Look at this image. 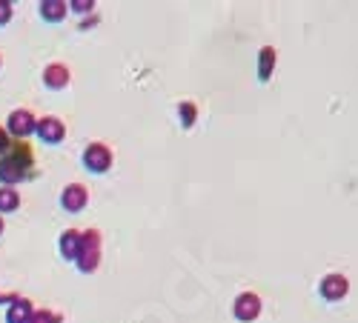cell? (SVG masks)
I'll return each instance as SVG.
<instances>
[{
	"mask_svg": "<svg viewBox=\"0 0 358 323\" xmlns=\"http://www.w3.org/2000/svg\"><path fill=\"white\" fill-rule=\"evenodd\" d=\"M32 166H35V149H32V143L12 140L9 152L0 157V181H3V186L21 183V181H26V177L35 175Z\"/></svg>",
	"mask_w": 358,
	"mask_h": 323,
	"instance_id": "1",
	"label": "cell"
},
{
	"mask_svg": "<svg viewBox=\"0 0 358 323\" xmlns=\"http://www.w3.org/2000/svg\"><path fill=\"white\" fill-rule=\"evenodd\" d=\"M101 246H104V237L97 229H86L80 232V249L75 257V266L80 274H92L97 266H101Z\"/></svg>",
	"mask_w": 358,
	"mask_h": 323,
	"instance_id": "2",
	"label": "cell"
},
{
	"mask_svg": "<svg viewBox=\"0 0 358 323\" xmlns=\"http://www.w3.org/2000/svg\"><path fill=\"white\" fill-rule=\"evenodd\" d=\"M112 164H115V155H112V149L106 146V143L95 140L84 149V166L92 175H106L112 169Z\"/></svg>",
	"mask_w": 358,
	"mask_h": 323,
	"instance_id": "3",
	"label": "cell"
},
{
	"mask_svg": "<svg viewBox=\"0 0 358 323\" xmlns=\"http://www.w3.org/2000/svg\"><path fill=\"white\" fill-rule=\"evenodd\" d=\"M35 126H38V118L29 109H14V112H9V120L3 129L9 132L12 140H26L29 135H35Z\"/></svg>",
	"mask_w": 358,
	"mask_h": 323,
	"instance_id": "4",
	"label": "cell"
},
{
	"mask_svg": "<svg viewBox=\"0 0 358 323\" xmlns=\"http://www.w3.org/2000/svg\"><path fill=\"white\" fill-rule=\"evenodd\" d=\"M318 295H321L324 300H330V303L344 300V298L350 295V281H347V274H341V272L324 274L321 283H318Z\"/></svg>",
	"mask_w": 358,
	"mask_h": 323,
	"instance_id": "5",
	"label": "cell"
},
{
	"mask_svg": "<svg viewBox=\"0 0 358 323\" xmlns=\"http://www.w3.org/2000/svg\"><path fill=\"white\" fill-rule=\"evenodd\" d=\"M261 309H264V303L255 292H241L232 303V315L241 323H255L258 318H261Z\"/></svg>",
	"mask_w": 358,
	"mask_h": 323,
	"instance_id": "6",
	"label": "cell"
},
{
	"mask_svg": "<svg viewBox=\"0 0 358 323\" xmlns=\"http://www.w3.org/2000/svg\"><path fill=\"white\" fill-rule=\"evenodd\" d=\"M35 135L46 143V146H58V143L67 140V123H63L60 118H55V115H46V118L38 120Z\"/></svg>",
	"mask_w": 358,
	"mask_h": 323,
	"instance_id": "7",
	"label": "cell"
},
{
	"mask_svg": "<svg viewBox=\"0 0 358 323\" xmlns=\"http://www.w3.org/2000/svg\"><path fill=\"white\" fill-rule=\"evenodd\" d=\"M89 203V189L84 183H69V186H63L60 192V206L67 209V212H80V209H86Z\"/></svg>",
	"mask_w": 358,
	"mask_h": 323,
	"instance_id": "8",
	"label": "cell"
},
{
	"mask_svg": "<svg viewBox=\"0 0 358 323\" xmlns=\"http://www.w3.org/2000/svg\"><path fill=\"white\" fill-rule=\"evenodd\" d=\"M69 80H72V72H69L67 63H49V66L43 69V86L52 89V92L67 89Z\"/></svg>",
	"mask_w": 358,
	"mask_h": 323,
	"instance_id": "9",
	"label": "cell"
},
{
	"mask_svg": "<svg viewBox=\"0 0 358 323\" xmlns=\"http://www.w3.org/2000/svg\"><path fill=\"white\" fill-rule=\"evenodd\" d=\"M38 12L46 23H60V21H67L69 6H67V0H40Z\"/></svg>",
	"mask_w": 358,
	"mask_h": 323,
	"instance_id": "10",
	"label": "cell"
},
{
	"mask_svg": "<svg viewBox=\"0 0 358 323\" xmlns=\"http://www.w3.org/2000/svg\"><path fill=\"white\" fill-rule=\"evenodd\" d=\"M32 312H35L32 300H29V298H18V300L9 303V309H6V323H29Z\"/></svg>",
	"mask_w": 358,
	"mask_h": 323,
	"instance_id": "11",
	"label": "cell"
},
{
	"mask_svg": "<svg viewBox=\"0 0 358 323\" xmlns=\"http://www.w3.org/2000/svg\"><path fill=\"white\" fill-rule=\"evenodd\" d=\"M275 60H278L275 46H264L261 55H258V80H261V83H270V77L275 72Z\"/></svg>",
	"mask_w": 358,
	"mask_h": 323,
	"instance_id": "12",
	"label": "cell"
},
{
	"mask_svg": "<svg viewBox=\"0 0 358 323\" xmlns=\"http://www.w3.org/2000/svg\"><path fill=\"white\" fill-rule=\"evenodd\" d=\"M60 255H63V261H72L75 263V257H77V249H80V232L77 229H63L60 235Z\"/></svg>",
	"mask_w": 358,
	"mask_h": 323,
	"instance_id": "13",
	"label": "cell"
},
{
	"mask_svg": "<svg viewBox=\"0 0 358 323\" xmlns=\"http://www.w3.org/2000/svg\"><path fill=\"white\" fill-rule=\"evenodd\" d=\"M18 206H21L18 189H14V186H0V215L18 212Z\"/></svg>",
	"mask_w": 358,
	"mask_h": 323,
	"instance_id": "14",
	"label": "cell"
},
{
	"mask_svg": "<svg viewBox=\"0 0 358 323\" xmlns=\"http://www.w3.org/2000/svg\"><path fill=\"white\" fill-rule=\"evenodd\" d=\"M178 120H181L184 129H192L195 120H198V106H195L192 101H184V103H178Z\"/></svg>",
	"mask_w": 358,
	"mask_h": 323,
	"instance_id": "15",
	"label": "cell"
},
{
	"mask_svg": "<svg viewBox=\"0 0 358 323\" xmlns=\"http://www.w3.org/2000/svg\"><path fill=\"white\" fill-rule=\"evenodd\" d=\"M29 323H63V318L58 312H49V309H35L29 318Z\"/></svg>",
	"mask_w": 358,
	"mask_h": 323,
	"instance_id": "16",
	"label": "cell"
},
{
	"mask_svg": "<svg viewBox=\"0 0 358 323\" xmlns=\"http://www.w3.org/2000/svg\"><path fill=\"white\" fill-rule=\"evenodd\" d=\"M69 12H77V14H89L95 12V0H67Z\"/></svg>",
	"mask_w": 358,
	"mask_h": 323,
	"instance_id": "17",
	"label": "cell"
},
{
	"mask_svg": "<svg viewBox=\"0 0 358 323\" xmlns=\"http://www.w3.org/2000/svg\"><path fill=\"white\" fill-rule=\"evenodd\" d=\"M12 14H14V6L9 0H0V26H6L12 21Z\"/></svg>",
	"mask_w": 358,
	"mask_h": 323,
	"instance_id": "18",
	"label": "cell"
},
{
	"mask_svg": "<svg viewBox=\"0 0 358 323\" xmlns=\"http://www.w3.org/2000/svg\"><path fill=\"white\" fill-rule=\"evenodd\" d=\"M9 146H12V138H9V132L3 126H0V157H3L6 152H9Z\"/></svg>",
	"mask_w": 358,
	"mask_h": 323,
	"instance_id": "19",
	"label": "cell"
},
{
	"mask_svg": "<svg viewBox=\"0 0 358 323\" xmlns=\"http://www.w3.org/2000/svg\"><path fill=\"white\" fill-rule=\"evenodd\" d=\"M12 300H18V295H14V292H9V295L0 292V303H12Z\"/></svg>",
	"mask_w": 358,
	"mask_h": 323,
	"instance_id": "20",
	"label": "cell"
},
{
	"mask_svg": "<svg viewBox=\"0 0 358 323\" xmlns=\"http://www.w3.org/2000/svg\"><path fill=\"white\" fill-rule=\"evenodd\" d=\"M3 229H6V223H3V215H0V235H3Z\"/></svg>",
	"mask_w": 358,
	"mask_h": 323,
	"instance_id": "21",
	"label": "cell"
},
{
	"mask_svg": "<svg viewBox=\"0 0 358 323\" xmlns=\"http://www.w3.org/2000/svg\"><path fill=\"white\" fill-rule=\"evenodd\" d=\"M0 66H3V60H0Z\"/></svg>",
	"mask_w": 358,
	"mask_h": 323,
	"instance_id": "22",
	"label": "cell"
}]
</instances>
